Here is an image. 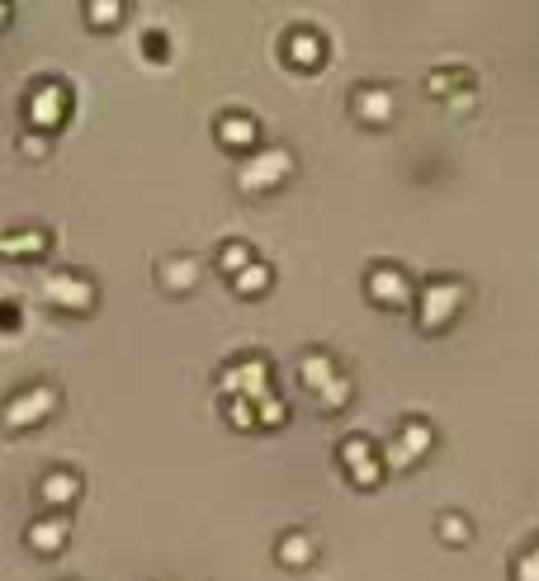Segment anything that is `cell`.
Masks as SVG:
<instances>
[{
    "mask_svg": "<svg viewBox=\"0 0 539 581\" xmlns=\"http://www.w3.org/2000/svg\"><path fill=\"white\" fill-rule=\"evenodd\" d=\"M62 411V383L57 378H28L5 392L0 402V431L5 435H34Z\"/></svg>",
    "mask_w": 539,
    "mask_h": 581,
    "instance_id": "obj_1",
    "label": "cell"
},
{
    "mask_svg": "<svg viewBox=\"0 0 539 581\" xmlns=\"http://www.w3.org/2000/svg\"><path fill=\"white\" fill-rule=\"evenodd\" d=\"M294 180H298V152L289 142H265V147L255 156H247L232 175L241 198H270V194L289 190Z\"/></svg>",
    "mask_w": 539,
    "mask_h": 581,
    "instance_id": "obj_2",
    "label": "cell"
},
{
    "mask_svg": "<svg viewBox=\"0 0 539 581\" xmlns=\"http://www.w3.org/2000/svg\"><path fill=\"white\" fill-rule=\"evenodd\" d=\"M20 113H24L28 133L57 137L71 123V113H76V90H71L67 76H38V81H28Z\"/></svg>",
    "mask_w": 539,
    "mask_h": 581,
    "instance_id": "obj_3",
    "label": "cell"
},
{
    "mask_svg": "<svg viewBox=\"0 0 539 581\" xmlns=\"http://www.w3.org/2000/svg\"><path fill=\"white\" fill-rule=\"evenodd\" d=\"M464 307H468V283L459 275H431V279H421L411 317H417L421 336H445L450 326L459 322Z\"/></svg>",
    "mask_w": 539,
    "mask_h": 581,
    "instance_id": "obj_4",
    "label": "cell"
},
{
    "mask_svg": "<svg viewBox=\"0 0 539 581\" xmlns=\"http://www.w3.org/2000/svg\"><path fill=\"white\" fill-rule=\"evenodd\" d=\"M38 298L57 312V317H91L99 307V279L91 269L62 265V269H48V275L38 279Z\"/></svg>",
    "mask_w": 539,
    "mask_h": 581,
    "instance_id": "obj_5",
    "label": "cell"
},
{
    "mask_svg": "<svg viewBox=\"0 0 539 581\" xmlns=\"http://www.w3.org/2000/svg\"><path fill=\"white\" fill-rule=\"evenodd\" d=\"M336 463L355 492H379L388 482V463H383V439L350 431L336 439Z\"/></svg>",
    "mask_w": 539,
    "mask_h": 581,
    "instance_id": "obj_6",
    "label": "cell"
},
{
    "mask_svg": "<svg viewBox=\"0 0 539 581\" xmlns=\"http://www.w3.org/2000/svg\"><path fill=\"white\" fill-rule=\"evenodd\" d=\"M223 397H251V402H261V397H275V360H270L265 350H247V354H232L227 364H218V374H213Z\"/></svg>",
    "mask_w": 539,
    "mask_h": 581,
    "instance_id": "obj_7",
    "label": "cell"
},
{
    "mask_svg": "<svg viewBox=\"0 0 539 581\" xmlns=\"http://www.w3.org/2000/svg\"><path fill=\"white\" fill-rule=\"evenodd\" d=\"M417 289L421 283L407 275L397 261H369L364 265V303L379 312H407L417 307Z\"/></svg>",
    "mask_w": 539,
    "mask_h": 581,
    "instance_id": "obj_8",
    "label": "cell"
},
{
    "mask_svg": "<svg viewBox=\"0 0 539 581\" xmlns=\"http://www.w3.org/2000/svg\"><path fill=\"white\" fill-rule=\"evenodd\" d=\"M435 425L426 416H403L397 421V431L383 439V463H388V477L397 473H411V468L426 463V453L435 449Z\"/></svg>",
    "mask_w": 539,
    "mask_h": 581,
    "instance_id": "obj_9",
    "label": "cell"
},
{
    "mask_svg": "<svg viewBox=\"0 0 539 581\" xmlns=\"http://www.w3.org/2000/svg\"><path fill=\"white\" fill-rule=\"evenodd\" d=\"M34 501H38V510H48V516H71V510L85 501V473L76 463H48L34 477Z\"/></svg>",
    "mask_w": 539,
    "mask_h": 581,
    "instance_id": "obj_10",
    "label": "cell"
},
{
    "mask_svg": "<svg viewBox=\"0 0 539 581\" xmlns=\"http://www.w3.org/2000/svg\"><path fill=\"white\" fill-rule=\"evenodd\" d=\"M346 113H350V123L369 128V133H383V128L397 119V95H393V85H383V81H360V85H350Z\"/></svg>",
    "mask_w": 539,
    "mask_h": 581,
    "instance_id": "obj_11",
    "label": "cell"
},
{
    "mask_svg": "<svg viewBox=\"0 0 539 581\" xmlns=\"http://www.w3.org/2000/svg\"><path fill=\"white\" fill-rule=\"evenodd\" d=\"M279 57H284V66L303 71V76H318V71L332 62V43H326L318 24H294V28H284V38H279Z\"/></svg>",
    "mask_w": 539,
    "mask_h": 581,
    "instance_id": "obj_12",
    "label": "cell"
},
{
    "mask_svg": "<svg viewBox=\"0 0 539 581\" xmlns=\"http://www.w3.org/2000/svg\"><path fill=\"white\" fill-rule=\"evenodd\" d=\"M213 142H218V147L241 166L247 156H255V152L265 147L261 119H255V113H247V109H223L218 119H213Z\"/></svg>",
    "mask_w": 539,
    "mask_h": 581,
    "instance_id": "obj_13",
    "label": "cell"
},
{
    "mask_svg": "<svg viewBox=\"0 0 539 581\" xmlns=\"http://www.w3.org/2000/svg\"><path fill=\"white\" fill-rule=\"evenodd\" d=\"M152 283L166 298H190V293H199V283H204V261H199L194 251H166V255H156V265H152Z\"/></svg>",
    "mask_w": 539,
    "mask_h": 581,
    "instance_id": "obj_14",
    "label": "cell"
},
{
    "mask_svg": "<svg viewBox=\"0 0 539 581\" xmlns=\"http://www.w3.org/2000/svg\"><path fill=\"white\" fill-rule=\"evenodd\" d=\"M57 232L43 222H20V227H0V261L10 265H38L43 255H52Z\"/></svg>",
    "mask_w": 539,
    "mask_h": 581,
    "instance_id": "obj_15",
    "label": "cell"
},
{
    "mask_svg": "<svg viewBox=\"0 0 539 581\" xmlns=\"http://www.w3.org/2000/svg\"><path fill=\"white\" fill-rule=\"evenodd\" d=\"M20 538L34 558H62L67 544H71V516H48V510H38V516H28Z\"/></svg>",
    "mask_w": 539,
    "mask_h": 581,
    "instance_id": "obj_16",
    "label": "cell"
},
{
    "mask_svg": "<svg viewBox=\"0 0 539 581\" xmlns=\"http://www.w3.org/2000/svg\"><path fill=\"white\" fill-rule=\"evenodd\" d=\"M294 374H298V388H303L308 397H318L322 388H332V383L346 374V364H340L326 346H303L298 360H294Z\"/></svg>",
    "mask_w": 539,
    "mask_h": 581,
    "instance_id": "obj_17",
    "label": "cell"
},
{
    "mask_svg": "<svg viewBox=\"0 0 539 581\" xmlns=\"http://www.w3.org/2000/svg\"><path fill=\"white\" fill-rule=\"evenodd\" d=\"M270 558H275V567H284V572H308V567L322 558V544H318V534H312V530L294 524V530H279L275 534V544H270Z\"/></svg>",
    "mask_w": 539,
    "mask_h": 581,
    "instance_id": "obj_18",
    "label": "cell"
},
{
    "mask_svg": "<svg viewBox=\"0 0 539 581\" xmlns=\"http://www.w3.org/2000/svg\"><path fill=\"white\" fill-rule=\"evenodd\" d=\"M426 95L440 99V105H450V109H474L478 81L468 66H435V71H426Z\"/></svg>",
    "mask_w": 539,
    "mask_h": 581,
    "instance_id": "obj_19",
    "label": "cell"
},
{
    "mask_svg": "<svg viewBox=\"0 0 539 581\" xmlns=\"http://www.w3.org/2000/svg\"><path fill=\"white\" fill-rule=\"evenodd\" d=\"M255 261H261V251H255L247 237H227V241H218V246H213V269H218L227 283H232L241 269L255 265Z\"/></svg>",
    "mask_w": 539,
    "mask_h": 581,
    "instance_id": "obj_20",
    "label": "cell"
},
{
    "mask_svg": "<svg viewBox=\"0 0 539 581\" xmlns=\"http://www.w3.org/2000/svg\"><path fill=\"white\" fill-rule=\"evenodd\" d=\"M227 289H232V298H241V303H261V298H270V289H275V265L261 255V261L241 269Z\"/></svg>",
    "mask_w": 539,
    "mask_h": 581,
    "instance_id": "obj_21",
    "label": "cell"
},
{
    "mask_svg": "<svg viewBox=\"0 0 539 581\" xmlns=\"http://www.w3.org/2000/svg\"><path fill=\"white\" fill-rule=\"evenodd\" d=\"M81 20L91 34H113L128 20V0H81Z\"/></svg>",
    "mask_w": 539,
    "mask_h": 581,
    "instance_id": "obj_22",
    "label": "cell"
},
{
    "mask_svg": "<svg viewBox=\"0 0 539 581\" xmlns=\"http://www.w3.org/2000/svg\"><path fill=\"white\" fill-rule=\"evenodd\" d=\"M435 538L445 548H464L468 538H474V520H468L464 510H440V516H435Z\"/></svg>",
    "mask_w": 539,
    "mask_h": 581,
    "instance_id": "obj_23",
    "label": "cell"
},
{
    "mask_svg": "<svg viewBox=\"0 0 539 581\" xmlns=\"http://www.w3.org/2000/svg\"><path fill=\"white\" fill-rule=\"evenodd\" d=\"M350 402H355V378H350V368L332 383V388L318 392V411H322V416H340V411H350Z\"/></svg>",
    "mask_w": 539,
    "mask_h": 581,
    "instance_id": "obj_24",
    "label": "cell"
},
{
    "mask_svg": "<svg viewBox=\"0 0 539 581\" xmlns=\"http://www.w3.org/2000/svg\"><path fill=\"white\" fill-rule=\"evenodd\" d=\"M137 52L147 57L152 66H166L170 62V28L166 24H147V28H142V38H137Z\"/></svg>",
    "mask_w": 539,
    "mask_h": 581,
    "instance_id": "obj_25",
    "label": "cell"
},
{
    "mask_svg": "<svg viewBox=\"0 0 539 581\" xmlns=\"http://www.w3.org/2000/svg\"><path fill=\"white\" fill-rule=\"evenodd\" d=\"M52 147H57V137H48V133H24L14 137V156H20V161H28V166H43L52 156Z\"/></svg>",
    "mask_w": 539,
    "mask_h": 581,
    "instance_id": "obj_26",
    "label": "cell"
},
{
    "mask_svg": "<svg viewBox=\"0 0 539 581\" xmlns=\"http://www.w3.org/2000/svg\"><path fill=\"white\" fill-rule=\"evenodd\" d=\"M223 421L232 425V431H241V435L261 431V421H255V402H251V397H223Z\"/></svg>",
    "mask_w": 539,
    "mask_h": 581,
    "instance_id": "obj_27",
    "label": "cell"
},
{
    "mask_svg": "<svg viewBox=\"0 0 539 581\" xmlns=\"http://www.w3.org/2000/svg\"><path fill=\"white\" fill-rule=\"evenodd\" d=\"M255 421H261V431H279L284 421H289V402L275 392V397H261L255 402Z\"/></svg>",
    "mask_w": 539,
    "mask_h": 581,
    "instance_id": "obj_28",
    "label": "cell"
},
{
    "mask_svg": "<svg viewBox=\"0 0 539 581\" xmlns=\"http://www.w3.org/2000/svg\"><path fill=\"white\" fill-rule=\"evenodd\" d=\"M24 331V303L20 298H0V336Z\"/></svg>",
    "mask_w": 539,
    "mask_h": 581,
    "instance_id": "obj_29",
    "label": "cell"
},
{
    "mask_svg": "<svg viewBox=\"0 0 539 581\" xmlns=\"http://www.w3.org/2000/svg\"><path fill=\"white\" fill-rule=\"evenodd\" d=\"M511 581H539V553L535 548H520L511 558Z\"/></svg>",
    "mask_w": 539,
    "mask_h": 581,
    "instance_id": "obj_30",
    "label": "cell"
},
{
    "mask_svg": "<svg viewBox=\"0 0 539 581\" xmlns=\"http://www.w3.org/2000/svg\"><path fill=\"white\" fill-rule=\"evenodd\" d=\"M10 24H14V5H10V0H0V34H5Z\"/></svg>",
    "mask_w": 539,
    "mask_h": 581,
    "instance_id": "obj_31",
    "label": "cell"
},
{
    "mask_svg": "<svg viewBox=\"0 0 539 581\" xmlns=\"http://www.w3.org/2000/svg\"><path fill=\"white\" fill-rule=\"evenodd\" d=\"M530 548H535V553H539V538H535V544H530Z\"/></svg>",
    "mask_w": 539,
    "mask_h": 581,
    "instance_id": "obj_32",
    "label": "cell"
}]
</instances>
